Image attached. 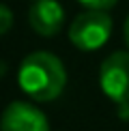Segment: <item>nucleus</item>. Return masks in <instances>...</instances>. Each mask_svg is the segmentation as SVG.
Returning a JSON list of instances; mask_svg holds the SVG:
<instances>
[{"label": "nucleus", "mask_w": 129, "mask_h": 131, "mask_svg": "<svg viewBox=\"0 0 129 131\" xmlns=\"http://www.w3.org/2000/svg\"><path fill=\"white\" fill-rule=\"evenodd\" d=\"M17 82L35 101H52L64 90L67 71L58 56L50 52H32L19 64Z\"/></svg>", "instance_id": "nucleus-1"}, {"label": "nucleus", "mask_w": 129, "mask_h": 131, "mask_svg": "<svg viewBox=\"0 0 129 131\" xmlns=\"http://www.w3.org/2000/svg\"><path fill=\"white\" fill-rule=\"evenodd\" d=\"M112 35V17L105 11L88 9L80 13L69 26V41L82 52H93L105 45Z\"/></svg>", "instance_id": "nucleus-2"}, {"label": "nucleus", "mask_w": 129, "mask_h": 131, "mask_svg": "<svg viewBox=\"0 0 129 131\" xmlns=\"http://www.w3.org/2000/svg\"><path fill=\"white\" fill-rule=\"evenodd\" d=\"M99 86L107 99L118 105H129V50L114 52L101 62Z\"/></svg>", "instance_id": "nucleus-3"}, {"label": "nucleus", "mask_w": 129, "mask_h": 131, "mask_svg": "<svg viewBox=\"0 0 129 131\" xmlns=\"http://www.w3.org/2000/svg\"><path fill=\"white\" fill-rule=\"evenodd\" d=\"M0 131H50V125L45 114L32 103L13 101L0 116Z\"/></svg>", "instance_id": "nucleus-4"}, {"label": "nucleus", "mask_w": 129, "mask_h": 131, "mask_svg": "<svg viewBox=\"0 0 129 131\" xmlns=\"http://www.w3.org/2000/svg\"><path fill=\"white\" fill-rule=\"evenodd\" d=\"M28 21L37 35L54 37L62 28L64 11L56 0H35V4L28 11Z\"/></svg>", "instance_id": "nucleus-5"}, {"label": "nucleus", "mask_w": 129, "mask_h": 131, "mask_svg": "<svg viewBox=\"0 0 129 131\" xmlns=\"http://www.w3.org/2000/svg\"><path fill=\"white\" fill-rule=\"evenodd\" d=\"M82 7L86 9H95V11H107V9H112L114 4L118 2V0H78Z\"/></svg>", "instance_id": "nucleus-6"}, {"label": "nucleus", "mask_w": 129, "mask_h": 131, "mask_svg": "<svg viewBox=\"0 0 129 131\" xmlns=\"http://www.w3.org/2000/svg\"><path fill=\"white\" fill-rule=\"evenodd\" d=\"M11 26H13V13H11V9H9V7L0 4V35L9 32V30H11Z\"/></svg>", "instance_id": "nucleus-7"}, {"label": "nucleus", "mask_w": 129, "mask_h": 131, "mask_svg": "<svg viewBox=\"0 0 129 131\" xmlns=\"http://www.w3.org/2000/svg\"><path fill=\"white\" fill-rule=\"evenodd\" d=\"M123 32H125V43H127V50H129V15L125 19V28H123Z\"/></svg>", "instance_id": "nucleus-8"}, {"label": "nucleus", "mask_w": 129, "mask_h": 131, "mask_svg": "<svg viewBox=\"0 0 129 131\" xmlns=\"http://www.w3.org/2000/svg\"><path fill=\"white\" fill-rule=\"evenodd\" d=\"M4 73H7V64L0 62V80H2V75H4Z\"/></svg>", "instance_id": "nucleus-9"}]
</instances>
